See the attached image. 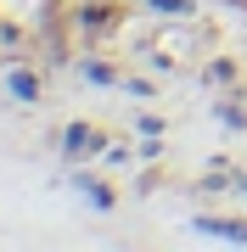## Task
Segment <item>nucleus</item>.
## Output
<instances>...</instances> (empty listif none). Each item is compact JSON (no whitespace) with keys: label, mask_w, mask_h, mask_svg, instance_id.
Instances as JSON below:
<instances>
[{"label":"nucleus","mask_w":247,"mask_h":252,"mask_svg":"<svg viewBox=\"0 0 247 252\" xmlns=\"http://www.w3.org/2000/svg\"><path fill=\"white\" fill-rule=\"evenodd\" d=\"M152 6H163V11H180V6H185V0H152Z\"/></svg>","instance_id":"obj_1"}]
</instances>
